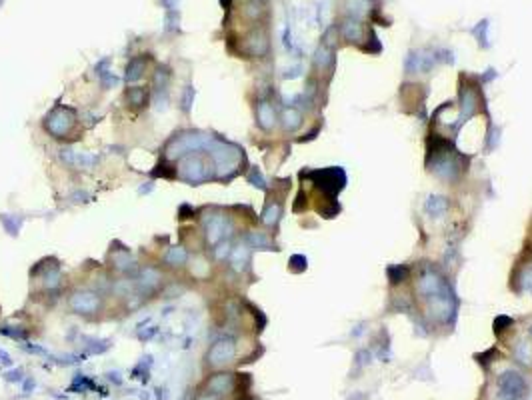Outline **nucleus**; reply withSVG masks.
Here are the masks:
<instances>
[{
  "label": "nucleus",
  "instance_id": "f257e3e1",
  "mask_svg": "<svg viewBox=\"0 0 532 400\" xmlns=\"http://www.w3.org/2000/svg\"><path fill=\"white\" fill-rule=\"evenodd\" d=\"M498 388H500L502 400H522L526 396V392H528L526 380L516 370H506L498 378Z\"/></svg>",
  "mask_w": 532,
  "mask_h": 400
},
{
  "label": "nucleus",
  "instance_id": "f03ea898",
  "mask_svg": "<svg viewBox=\"0 0 532 400\" xmlns=\"http://www.w3.org/2000/svg\"><path fill=\"white\" fill-rule=\"evenodd\" d=\"M234 356H236V342L232 338H222L210 346V350L206 354V364L210 368H220V366L230 364Z\"/></svg>",
  "mask_w": 532,
  "mask_h": 400
},
{
  "label": "nucleus",
  "instance_id": "7ed1b4c3",
  "mask_svg": "<svg viewBox=\"0 0 532 400\" xmlns=\"http://www.w3.org/2000/svg\"><path fill=\"white\" fill-rule=\"evenodd\" d=\"M46 130L52 134V136H56V138H62V136H66L72 127H74V112L72 110H68V108H58L56 112H52L50 116H48V120H46Z\"/></svg>",
  "mask_w": 532,
  "mask_h": 400
},
{
  "label": "nucleus",
  "instance_id": "20e7f679",
  "mask_svg": "<svg viewBox=\"0 0 532 400\" xmlns=\"http://www.w3.org/2000/svg\"><path fill=\"white\" fill-rule=\"evenodd\" d=\"M68 306L78 314H94L100 308V296L92 290H78L70 296Z\"/></svg>",
  "mask_w": 532,
  "mask_h": 400
},
{
  "label": "nucleus",
  "instance_id": "39448f33",
  "mask_svg": "<svg viewBox=\"0 0 532 400\" xmlns=\"http://www.w3.org/2000/svg\"><path fill=\"white\" fill-rule=\"evenodd\" d=\"M206 392H212V394H218V396H226L234 390L236 386V378L234 374L230 372H216L212 374L210 378L206 380Z\"/></svg>",
  "mask_w": 532,
  "mask_h": 400
},
{
  "label": "nucleus",
  "instance_id": "423d86ee",
  "mask_svg": "<svg viewBox=\"0 0 532 400\" xmlns=\"http://www.w3.org/2000/svg\"><path fill=\"white\" fill-rule=\"evenodd\" d=\"M182 169H185V176L188 178V180H200V178H204L206 176L204 162H202L198 156H190V158H186L185 164H182Z\"/></svg>",
  "mask_w": 532,
  "mask_h": 400
},
{
  "label": "nucleus",
  "instance_id": "0eeeda50",
  "mask_svg": "<svg viewBox=\"0 0 532 400\" xmlns=\"http://www.w3.org/2000/svg\"><path fill=\"white\" fill-rule=\"evenodd\" d=\"M224 226H226V222L222 216H216V218H212V220L206 224V236H208V242H210V244H216V242L222 238Z\"/></svg>",
  "mask_w": 532,
  "mask_h": 400
},
{
  "label": "nucleus",
  "instance_id": "6e6552de",
  "mask_svg": "<svg viewBox=\"0 0 532 400\" xmlns=\"http://www.w3.org/2000/svg\"><path fill=\"white\" fill-rule=\"evenodd\" d=\"M256 114H258V124L264 128V130H270V128L274 127L276 114H274L272 106L268 104V102H260V104H258V110H256Z\"/></svg>",
  "mask_w": 532,
  "mask_h": 400
},
{
  "label": "nucleus",
  "instance_id": "1a4fd4ad",
  "mask_svg": "<svg viewBox=\"0 0 532 400\" xmlns=\"http://www.w3.org/2000/svg\"><path fill=\"white\" fill-rule=\"evenodd\" d=\"M126 100L132 106H144L146 100H148V94H146V90L140 88V86H132V88L126 90Z\"/></svg>",
  "mask_w": 532,
  "mask_h": 400
},
{
  "label": "nucleus",
  "instance_id": "9d476101",
  "mask_svg": "<svg viewBox=\"0 0 532 400\" xmlns=\"http://www.w3.org/2000/svg\"><path fill=\"white\" fill-rule=\"evenodd\" d=\"M186 258H188V252H186L182 246H174V248H170V250L166 252V262H168L170 266H182L186 262Z\"/></svg>",
  "mask_w": 532,
  "mask_h": 400
},
{
  "label": "nucleus",
  "instance_id": "9b49d317",
  "mask_svg": "<svg viewBox=\"0 0 532 400\" xmlns=\"http://www.w3.org/2000/svg\"><path fill=\"white\" fill-rule=\"evenodd\" d=\"M418 290L424 292V294L436 296V290H438V278H436L434 274H426V276H422V280L418 282Z\"/></svg>",
  "mask_w": 532,
  "mask_h": 400
},
{
  "label": "nucleus",
  "instance_id": "f8f14e48",
  "mask_svg": "<svg viewBox=\"0 0 532 400\" xmlns=\"http://www.w3.org/2000/svg\"><path fill=\"white\" fill-rule=\"evenodd\" d=\"M300 122H302V116H300V112L296 108H287L284 110V127H287V130H296L300 127Z\"/></svg>",
  "mask_w": 532,
  "mask_h": 400
},
{
  "label": "nucleus",
  "instance_id": "ddd939ff",
  "mask_svg": "<svg viewBox=\"0 0 532 400\" xmlns=\"http://www.w3.org/2000/svg\"><path fill=\"white\" fill-rule=\"evenodd\" d=\"M246 260H248V250H246V246H236V248L230 252V262H232V266H234L236 270H242V266H244Z\"/></svg>",
  "mask_w": 532,
  "mask_h": 400
},
{
  "label": "nucleus",
  "instance_id": "4468645a",
  "mask_svg": "<svg viewBox=\"0 0 532 400\" xmlns=\"http://www.w3.org/2000/svg\"><path fill=\"white\" fill-rule=\"evenodd\" d=\"M160 282V272H156L154 268H144L142 270V276H140V284H142L144 288H154L156 284Z\"/></svg>",
  "mask_w": 532,
  "mask_h": 400
},
{
  "label": "nucleus",
  "instance_id": "2eb2a0df",
  "mask_svg": "<svg viewBox=\"0 0 532 400\" xmlns=\"http://www.w3.org/2000/svg\"><path fill=\"white\" fill-rule=\"evenodd\" d=\"M360 24L354 20H348L344 26H342V32H344V36H346L348 40H358L360 38Z\"/></svg>",
  "mask_w": 532,
  "mask_h": 400
},
{
  "label": "nucleus",
  "instance_id": "dca6fc26",
  "mask_svg": "<svg viewBox=\"0 0 532 400\" xmlns=\"http://www.w3.org/2000/svg\"><path fill=\"white\" fill-rule=\"evenodd\" d=\"M514 356H516V360H520L522 364H530L532 352H530V346H528V342H522V344H520V348L514 352Z\"/></svg>",
  "mask_w": 532,
  "mask_h": 400
},
{
  "label": "nucleus",
  "instance_id": "f3484780",
  "mask_svg": "<svg viewBox=\"0 0 532 400\" xmlns=\"http://www.w3.org/2000/svg\"><path fill=\"white\" fill-rule=\"evenodd\" d=\"M142 68H144L142 60H134V62H130L128 72H126V80H136V78H140Z\"/></svg>",
  "mask_w": 532,
  "mask_h": 400
},
{
  "label": "nucleus",
  "instance_id": "a211bd4d",
  "mask_svg": "<svg viewBox=\"0 0 532 400\" xmlns=\"http://www.w3.org/2000/svg\"><path fill=\"white\" fill-rule=\"evenodd\" d=\"M190 270L194 276H204L208 272V264H206V260L202 258H194L192 262H190Z\"/></svg>",
  "mask_w": 532,
  "mask_h": 400
},
{
  "label": "nucleus",
  "instance_id": "6ab92c4d",
  "mask_svg": "<svg viewBox=\"0 0 532 400\" xmlns=\"http://www.w3.org/2000/svg\"><path fill=\"white\" fill-rule=\"evenodd\" d=\"M388 276H390V280H392V284H398L400 280H404V276H406V270H404L402 266H398V268H390V270H388Z\"/></svg>",
  "mask_w": 532,
  "mask_h": 400
},
{
  "label": "nucleus",
  "instance_id": "aec40b11",
  "mask_svg": "<svg viewBox=\"0 0 532 400\" xmlns=\"http://www.w3.org/2000/svg\"><path fill=\"white\" fill-rule=\"evenodd\" d=\"M504 326H512V318H508V316H500V318H496V322H494V328H496V332H502V330H506Z\"/></svg>",
  "mask_w": 532,
  "mask_h": 400
},
{
  "label": "nucleus",
  "instance_id": "412c9836",
  "mask_svg": "<svg viewBox=\"0 0 532 400\" xmlns=\"http://www.w3.org/2000/svg\"><path fill=\"white\" fill-rule=\"evenodd\" d=\"M278 212H280V208H278V206H272L270 210H266V214H264V222H266V224H272V222L278 218Z\"/></svg>",
  "mask_w": 532,
  "mask_h": 400
},
{
  "label": "nucleus",
  "instance_id": "4be33fe9",
  "mask_svg": "<svg viewBox=\"0 0 532 400\" xmlns=\"http://www.w3.org/2000/svg\"><path fill=\"white\" fill-rule=\"evenodd\" d=\"M230 254V250H228V242H224V244H220L218 248H216V258L220 260V258H224V256H228Z\"/></svg>",
  "mask_w": 532,
  "mask_h": 400
},
{
  "label": "nucleus",
  "instance_id": "5701e85b",
  "mask_svg": "<svg viewBox=\"0 0 532 400\" xmlns=\"http://www.w3.org/2000/svg\"><path fill=\"white\" fill-rule=\"evenodd\" d=\"M196 400H222V396H218V394H212V392H202V394H198Z\"/></svg>",
  "mask_w": 532,
  "mask_h": 400
},
{
  "label": "nucleus",
  "instance_id": "b1692460",
  "mask_svg": "<svg viewBox=\"0 0 532 400\" xmlns=\"http://www.w3.org/2000/svg\"><path fill=\"white\" fill-rule=\"evenodd\" d=\"M528 286H530V290H532V270L528 272Z\"/></svg>",
  "mask_w": 532,
  "mask_h": 400
},
{
  "label": "nucleus",
  "instance_id": "393cba45",
  "mask_svg": "<svg viewBox=\"0 0 532 400\" xmlns=\"http://www.w3.org/2000/svg\"><path fill=\"white\" fill-rule=\"evenodd\" d=\"M530 336H532V328H530Z\"/></svg>",
  "mask_w": 532,
  "mask_h": 400
}]
</instances>
